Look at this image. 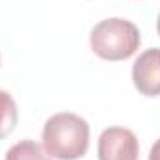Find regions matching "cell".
Listing matches in <instances>:
<instances>
[{"mask_svg":"<svg viewBox=\"0 0 160 160\" xmlns=\"http://www.w3.org/2000/svg\"><path fill=\"white\" fill-rule=\"evenodd\" d=\"M6 160H50V157L34 140H22L9 147Z\"/></svg>","mask_w":160,"mask_h":160,"instance_id":"6","label":"cell"},{"mask_svg":"<svg viewBox=\"0 0 160 160\" xmlns=\"http://www.w3.org/2000/svg\"><path fill=\"white\" fill-rule=\"evenodd\" d=\"M140 145L130 128L110 127L102 130L97 143L99 160H138Z\"/></svg>","mask_w":160,"mask_h":160,"instance_id":"3","label":"cell"},{"mask_svg":"<svg viewBox=\"0 0 160 160\" xmlns=\"http://www.w3.org/2000/svg\"><path fill=\"white\" fill-rule=\"evenodd\" d=\"M17 119H19V114H17L15 99L8 91L0 89V140L13 132Z\"/></svg>","mask_w":160,"mask_h":160,"instance_id":"5","label":"cell"},{"mask_svg":"<svg viewBox=\"0 0 160 160\" xmlns=\"http://www.w3.org/2000/svg\"><path fill=\"white\" fill-rule=\"evenodd\" d=\"M157 30H158V36H160V13H158V19H157Z\"/></svg>","mask_w":160,"mask_h":160,"instance_id":"8","label":"cell"},{"mask_svg":"<svg viewBox=\"0 0 160 160\" xmlns=\"http://www.w3.org/2000/svg\"><path fill=\"white\" fill-rule=\"evenodd\" d=\"M149 160H160V138L153 143V147L149 151Z\"/></svg>","mask_w":160,"mask_h":160,"instance_id":"7","label":"cell"},{"mask_svg":"<svg viewBox=\"0 0 160 160\" xmlns=\"http://www.w3.org/2000/svg\"><path fill=\"white\" fill-rule=\"evenodd\" d=\"M132 82L145 97L160 95V48L143 50L132 65Z\"/></svg>","mask_w":160,"mask_h":160,"instance_id":"4","label":"cell"},{"mask_svg":"<svg viewBox=\"0 0 160 160\" xmlns=\"http://www.w3.org/2000/svg\"><path fill=\"white\" fill-rule=\"evenodd\" d=\"M140 30L134 22L121 19V17H112L104 19L99 24L93 26L89 34V45L91 50L110 62H119L130 58L138 48H140Z\"/></svg>","mask_w":160,"mask_h":160,"instance_id":"2","label":"cell"},{"mask_svg":"<svg viewBox=\"0 0 160 160\" xmlns=\"http://www.w3.org/2000/svg\"><path fill=\"white\" fill-rule=\"evenodd\" d=\"M89 125L71 112L50 116L43 127V149L50 158L77 160L88 153Z\"/></svg>","mask_w":160,"mask_h":160,"instance_id":"1","label":"cell"}]
</instances>
